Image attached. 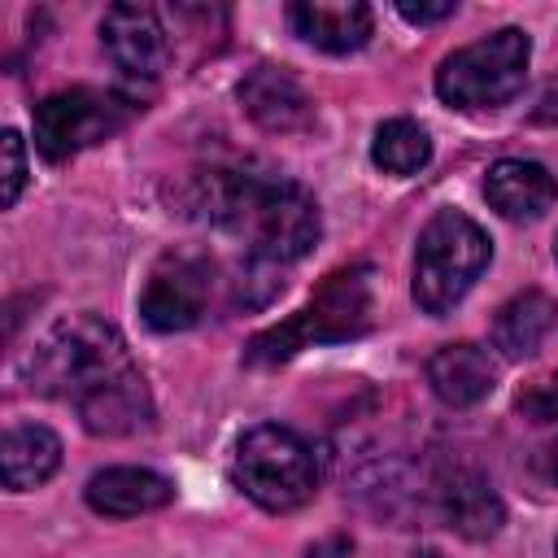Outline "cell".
Segmentation results:
<instances>
[{"label": "cell", "mask_w": 558, "mask_h": 558, "mask_svg": "<svg viewBox=\"0 0 558 558\" xmlns=\"http://www.w3.org/2000/svg\"><path fill=\"white\" fill-rule=\"evenodd\" d=\"M484 196L488 205L510 218V222H532L545 209H554L558 201V179L541 166V161H523V157H501L488 166L484 174Z\"/></svg>", "instance_id": "obj_11"}, {"label": "cell", "mask_w": 558, "mask_h": 558, "mask_svg": "<svg viewBox=\"0 0 558 558\" xmlns=\"http://www.w3.org/2000/svg\"><path fill=\"white\" fill-rule=\"evenodd\" d=\"M493 244L480 222L458 209H440L427 218L414 244V301L427 314H449L484 275Z\"/></svg>", "instance_id": "obj_5"}, {"label": "cell", "mask_w": 558, "mask_h": 558, "mask_svg": "<svg viewBox=\"0 0 558 558\" xmlns=\"http://www.w3.org/2000/svg\"><path fill=\"white\" fill-rule=\"evenodd\" d=\"M292 31L323 52H353L371 39L375 13L362 0H301L288 4Z\"/></svg>", "instance_id": "obj_14"}, {"label": "cell", "mask_w": 558, "mask_h": 558, "mask_svg": "<svg viewBox=\"0 0 558 558\" xmlns=\"http://www.w3.org/2000/svg\"><path fill=\"white\" fill-rule=\"evenodd\" d=\"M87 506L96 514H109V519H131V514H148V510H161L174 501V484L148 466H105L87 480L83 488Z\"/></svg>", "instance_id": "obj_13"}, {"label": "cell", "mask_w": 558, "mask_h": 558, "mask_svg": "<svg viewBox=\"0 0 558 558\" xmlns=\"http://www.w3.org/2000/svg\"><path fill=\"white\" fill-rule=\"evenodd\" d=\"M135 105L100 87H65L35 105V148L48 161H65L92 144H105L131 122Z\"/></svg>", "instance_id": "obj_7"}, {"label": "cell", "mask_w": 558, "mask_h": 558, "mask_svg": "<svg viewBox=\"0 0 558 558\" xmlns=\"http://www.w3.org/2000/svg\"><path fill=\"white\" fill-rule=\"evenodd\" d=\"M201 209L262 266L301 262L323 235L314 196L301 183L275 174L209 170V179L201 183Z\"/></svg>", "instance_id": "obj_2"}, {"label": "cell", "mask_w": 558, "mask_h": 558, "mask_svg": "<svg viewBox=\"0 0 558 558\" xmlns=\"http://www.w3.org/2000/svg\"><path fill=\"white\" fill-rule=\"evenodd\" d=\"M453 9H458L453 0H436V4H423V0H418V4H414V0H397V13H401L405 22H418V26H423V22H440V17H449Z\"/></svg>", "instance_id": "obj_21"}, {"label": "cell", "mask_w": 558, "mask_h": 558, "mask_svg": "<svg viewBox=\"0 0 558 558\" xmlns=\"http://www.w3.org/2000/svg\"><path fill=\"white\" fill-rule=\"evenodd\" d=\"M371 161L384 170V174H418L427 161H432V135L410 122V118H388L375 126V140H371Z\"/></svg>", "instance_id": "obj_18"}, {"label": "cell", "mask_w": 558, "mask_h": 558, "mask_svg": "<svg viewBox=\"0 0 558 558\" xmlns=\"http://www.w3.org/2000/svg\"><path fill=\"white\" fill-rule=\"evenodd\" d=\"M100 44L118 70L135 78H157L170 61V35L148 4H113L100 17Z\"/></svg>", "instance_id": "obj_9"}, {"label": "cell", "mask_w": 558, "mask_h": 558, "mask_svg": "<svg viewBox=\"0 0 558 558\" xmlns=\"http://www.w3.org/2000/svg\"><path fill=\"white\" fill-rule=\"evenodd\" d=\"M235 92H240L244 113L266 131H301L314 113L305 87L279 65H253Z\"/></svg>", "instance_id": "obj_12"}, {"label": "cell", "mask_w": 558, "mask_h": 558, "mask_svg": "<svg viewBox=\"0 0 558 558\" xmlns=\"http://www.w3.org/2000/svg\"><path fill=\"white\" fill-rule=\"evenodd\" d=\"M554 257H558V244H554Z\"/></svg>", "instance_id": "obj_24"}, {"label": "cell", "mask_w": 558, "mask_h": 558, "mask_svg": "<svg viewBox=\"0 0 558 558\" xmlns=\"http://www.w3.org/2000/svg\"><path fill=\"white\" fill-rule=\"evenodd\" d=\"M532 122H558V74L541 87V96L532 105Z\"/></svg>", "instance_id": "obj_22"}, {"label": "cell", "mask_w": 558, "mask_h": 558, "mask_svg": "<svg viewBox=\"0 0 558 558\" xmlns=\"http://www.w3.org/2000/svg\"><path fill=\"white\" fill-rule=\"evenodd\" d=\"M554 323H558V301L545 296V292H536V288H527V292L510 296L497 310V318H493V344L506 357H532L545 344V336L554 331Z\"/></svg>", "instance_id": "obj_17"}, {"label": "cell", "mask_w": 558, "mask_h": 558, "mask_svg": "<svg viewBox=\"0 0 558 558\" xmlns=\"http://www.w3.org/2000/svg\"><path fill=\"white\" fill-rule=\"evenodd\" d=\"M0 153H4V209H9V205H17V196L26 187V144H22V135L4 131Z\"/></svg>", "instance_id": "obj_19"}, {"label": "cell", "mask_w": 558, "mask_h": 558, "mask_svg": "<svg viewBox=\"0 0 558 558\" xmlns=\"http://www.w3.org/2000/svg\"><path fill=\"white\" fill-rule=\"evenodd\" d=\"M375 314V279L371 266H344L336 275L323 279V288L279 327L253 336L248 344V362L253 366H275L288 362L292 353L310 349V344H336V340H353L371 327Z\"/></svg>", "instance_id": "obj_3"}, {"label": "cell", "mask_w": 558, "mask_h": 558, "mask_svg": "<svg viewBox=\"0 0 558 558\" xmlns=\"http://www.w3.org/2000/svg\"><path fill=\"white\" fill-rule=\"evenodd\" d=\"M57 466H61L57 432H48L44 423H13V427H4V440H0L4 488H13V493L39 488L44 480L57 475Z\"/></svg>", "instance_id": "obj_16"}, {"label": "cell", "mask_w": 558, "mask_h": 558, "mask_svg": "<svg viewBox=\"0 0 558 558\" xmlns=\"http://www.w3.org/2000/svg\"><path fill=\"white\" fill-rule=\"evenodd\" d=\"M231 475L248 501L270 514H288L318 493V453L301 432L283 423H257L235 440Z\"/></svg>", "instance_id": "obj_4"}, {"label": "cell", "mask_w": 558, "mask_h": 558, "mask_svg": "<svg viewBox=\"0 0 558 558\" xmlns=\"http://www.w3.org/2000/svg\"><path fill=\"white\" fill-rule=\"evenodd\" d=\"M432 493H436V506H440L445 523H449L458 536H466V541H488V536H497L501 523H506L501 497H497L493 484H488L480 471H471V466L445 471Z\"/></svg>", "instance_id": "obj_10"}, {"label": "cell", "mask_w": 558, "mask_h": 558, "mask_svg": "<svg viewBox=\"0 0 558 558\" xmlns=\"http://www.w3.org/2000/svg\"><path fill=\"white\" fill-rule=\"evenodd\" d=\"M427 384L445 405L466 410V405H480L497 388V366H493L488 349L458 340L427 357Z\"/></svg>", "instance_id": "obj_15"}, {"label": "cell", "mask_w": 558, "mask_h": 558, "mask_svg": "<svg viewBox=\"0 0 558 558\" xmlns=\"http://www.w3.org/2000/svg\"><path fill=\"white\" fill-rule=\"evenodd\" d=\"M214 288V262L192 248H170L140 292V314L153 331H187L201 323Z\"/></svg>", "instance_id": "obj_8"}, {"label": "cell", "mask_w": 558, "mask_h": 558, "mask_svg": "<svg viewBox=\"0 0 558 558\" xmlns=\"http://www.w3.org/2000/svg\"><path fill=\"white\" fill-rule=\"evenodd\" d=\"M527 61H532V39L519 26H501L466 48H453L440 70H436V96L453 109H497L506 105L523 78H527Z\"/></svg>", "instance_id": "obj_6"}, {"label": "cell", "mask_w": 558, "mask_h": 558, "mask_svg": "<svg viewBox=\"0 0 558 558\" xmlns=\"http://www.w3.org/2000/svg\"><path fill=\"white\" fill-rule=\"evenodd\" d=\"M22 371L35 392L70 401L92 436H135L153 423V397L126 340L96 314L52 323Z\"/></svg>", "instance_id": "obj_1"}, {"label": "cell", "mask_w": 558, "mask_h": 558, "mask_svg": "<svg viewBox=\"0 0 558 558\" xmlns=\"http://www.w3.org/2000/svg\"><path fill=\"white\" fill-rule=\"evenodd\" d=\"M519 410H523L532 423L558 418V375H549V379H541L536 388H527V392L519 397Z\"/></svg>", "instance_id": "obj_20"}, {"label": "cell", "mask_w": 558, "mask_h": 558, "mask_svg": "<svg viewBox=\"0 0 558 558\" xmlns=\"http://www.w3.org/2000/svg\"><path fill=\"white\" fill-rule=\"evenodd\" d=\"M554 480H558V449H554Z\"/></svg>", "instance_id": "obj_23"}]
</instances>
